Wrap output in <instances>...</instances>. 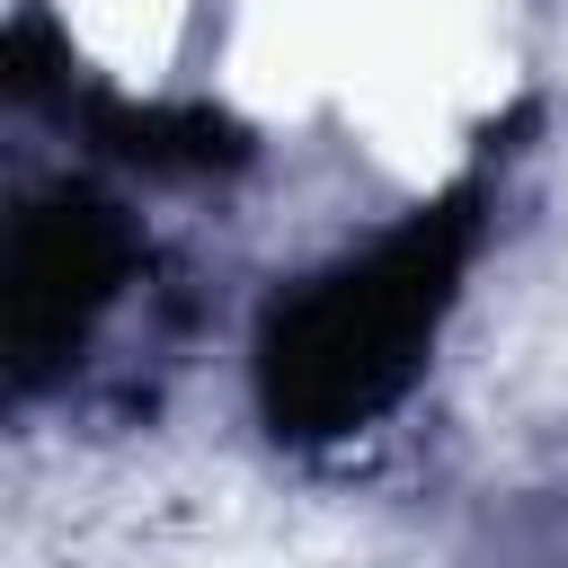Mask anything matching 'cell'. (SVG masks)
Returning <instances> with one entry per match:
<instances>
[{
    "instance_id": "1",
    "label": "cell",
    "mask_w": 568,
    "mask_h": 568,
    "mask_svg": "<svg viewBox=\"0 0 568 568\" xmlns=\"http://www.w3.org/2000/svg\"><path fill=\"white\" fill-rule=\"evenodd\" d=\"M62 18L80 27V44L115 71H151L178 27H186V0H62Z\"/></svg>"
}]
</instances>
